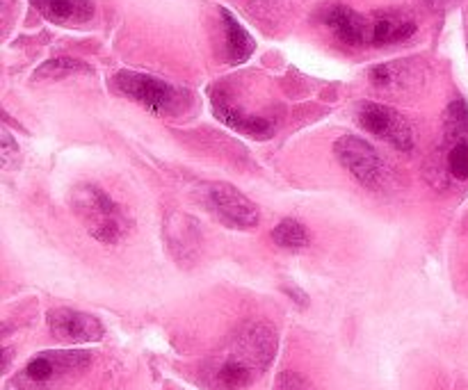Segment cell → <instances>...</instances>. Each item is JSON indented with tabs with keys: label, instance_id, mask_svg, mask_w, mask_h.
I'll return each mask as SVG.
<instances>
[{
	"label": "cell",
	"instance_id": "1",
	"mask_svg": "<svg viewBox=\"0 0 468 390\" xmlns=\"http://www.w3.org/2000/svg\"><path fill=\"white\" fill-rule=\"evenodd\" d=\"M277 354V332L265 322H250L233 333L206 370L213 390H245L268 370Z\"/></svg>",
	"mask_w": 468,
	"mask_h": 390
},
{
	"label": "cell",
	"instance_id": "2",
	"mask_svg": "<svg viewBox=\"0 0 468 390\" xmlns=\"http://www.w3.org/2000/svg\"><path fill=\"white\" fill-rule=\"evenodd\" d=\"M71 208L85 231L101 245H117L131 231V219L122 206L99 185H78L73 190Z\"/></svg>",
	"mask_w": 468,
	"mask_h": 390
},
{
	"label": "cell",
	"instance_id": "3",
	"mask_svg": "<svg viewBox=\"0 0 468 390\" xmlns=\"http://www.w3.org/2000/svg\"><path fill=\"white\" fill-rule=\"evenodd\" d=\"M430 174L437 176V185L468 183V105L464 100H455L448 108L443 140L430 164Z\"/></svg>",
	"mask_w": 468,
	"mask_h": 390
},
{
	"label": "cell",
	"instance_id": "4",
	"mask_svg": "<svg viewBox=\"0 0 468 390\" xmlns=\"http://www.w3.org/2000/svg\"><path fill=\"white\" fill-rule=\"evenodd\" d=\"M91 364L90 352L58 350L37 354L14 379L16 390H59Z\"/></svg>",
	"mask_w": 468,
	"mask_h": 390
},
{
	"label": "cell",
	"instance_id": "5",
	"mask_svg": "<svg viewBox=\"0 0 468 390\" xmlns=\"http://www.w3.org/2000/svg\"><path fill=\"white\" fill-rule=\"evenodd\" d=\"M112 87L126 99L135 100L142 108L149 112L165 117V114H178L186 110L187 94L172 82H165L155 76H146V73L135 71H119L114 76Z\"/></svg>",
	"mask_w": 468,
	"mask_h": 390
},
{
	"label": "cell",
	"instance_id": "6",
	"mask_svg": "<svg viewBox=\"0 0 468 390\" xmlns=\"http://www.w3.org/2000/svg\"><path fill=\"white\" fill-rule=\"evenodd\" d=\"M334 153H336L338 163H341L364 187L379 190V187L387 183V164L379 158L378 151H375L368 142L361 140V137L343 135L341 140L334 144Z\"/></svg>",
	"mask_w": 468,
	"mask_h": 390
},
{
	"label": "cell",
	"instance_id": "7",
	"mask_svg": "<svg viewBox=\"0 0 468 390\" xmlns=\"http://www.w3.org/2000/svg\"><path fill=\"white\" fill-rule=\"evenodd\" d=\"M204 204L215 217L222 224L231 228H240V231H250V228L259 227V208L254 201L247 199L242 192L229 183H215V185L204 187Z\"/></svg>",
	"mask_w": 468,
	"mask_h": 390
},
{
	"label": "cell",
	"instance_id": "8",
	"mask_svg": "<svg viewBox=\"0 0 468 390\" xmlns=\"http://www.w3.org/2000/svg\"><path fill=\"white\" fill-rule=\"evenodd\" d=\"M356 121L370 135L379 137L398 151L414 149V132L407 119L398 110L382 103H361L356 110Z\"/></svg>",
	"mask_w": 468,
	"mask_h": 390
},
{
	"label": "cell",
	"instance_id": "9",
	"mask_svg": "<svg viewBox=\"0 0 468 390\" xmlns=\"http://www.w3.org/2000/svg\"><path fill=\"white\" fill-rule=\"evenodd\" d=\"M46 322L53 338L67 345H85V343H96L103 338V324L94 315L80 313V311L53 309L46 315Z\"/></svg>",
	"mask_w": 468,
	"mask_h": 390
},
{
	"label": "cell",
	"instance_id": "10",
	"mask_svg": "<svg viewBox=\"0 0 468 390\" xmlns=\"http://www.w3.org/2000/svg\"><path fill=\"white\" fill-rule=\"evenodd\" d=\"M320 21L334 32L338 41L352 48L370 44V16H361L346 5H332L320 14Z\"/></svg>",
	"mask_w": 468,
	"mask_h": 390
},
{
	"label": "cell",
	"instance_id": "11",
	"mask_svg": "<svg viewBox=\"0 0 468 390\" xmlns=\"http://www.w3.org/2000/svg\"><path fill=\"white\" fill-rule=\"evenodd\" d=\"M416 21L402 12H379L370 16V46H391L411 39Z\"/></svg>",
	"mask_w": 468,
	"mask_h": 390
},
{
	"label": "cell",
	"instance_id": "12",
	"mask_svg": "<svg viewBox=\"0 0 468 390\" xmlns=\"http://www.w3.org/2000/svg\"><path fill=\"white\" fill-rule=\"evenodd\" d=\"M32 7L58 26H85L94 18L91 0H30Z\"/></svg>",
	"mask_w": 468,
	"mask_h": 390
},
{
	"label": "cell",
	"instance_id": "13",
	"mask_svg": "<svg viewBox=\"0 0 468 390\" xmlns=\"http://www.w3.org/2000/svg\"><path fill=\"white\" fill-rule=\"evenodd\" d=\"M213 108H215V117L219 121H224L227 126H231L233 131L245 132V135L251 137H270L274 131V123L268 121L265 117H256V114H247L242 110H238L236 105L229 103L224 96H213Z\"/></svg>",
	"mask_w": 468,
	"mask_h": 390
},
{
	"label": "cell",
	"instance_id": "14",
	"mask_svg": "<svg viewBox=\"0 0 468 390\" xmlns=\"http://www.w3.org/2000/svg\"><path fill=\"white\" fill-rule=\"evenodd\" d=\"M167 240L176 258H192L201 242L197 222L187 215H172L167 222Z\"/></svg>",
	"mask_w": 468,
	"mask_h": 390
},
{
	"label": "cell",
	"instance_id": "15",
	"mask_svg": "<svg viewBox=\"0 0 468 390\" xmlns=\"http://www.w3.org/2000/svg\"><path fill=\"white\" fill-rule=\"evenodd\" d=\"M222 14V21H224V39H227V59L231 64H242L251 58L254 53L256 44L251 39L250 32L240 26L236 16H233L229 9H219Z\"/></svg>",
	"mask_w": 468,
	"mask_h": 390
},
{
	"label": "cell",
	"instance_id": "16",
	"mask_svg": "<svg viewBox=\"0 0 468 390\" xmlns=\"http://www.w3.org/2000/svg\"><path fill=\"white\" fill-rule=\"evenodd\" d=\"M272 240L283 249H304L309 245V233L297 219H283L272 228Z\"/></svg>",
	"mask_w": 468,
	"mask_h": 390
},
{
	"label": "cell",
	"instance_id": "17",
	"mask_svg": "<svg viewBox=\"0 0 468 390\" xmlns=\"http://www.w3.org/2000/svg\"><path fill=\"white\" fill-rule=\"evenodd\" d=\"M91 69L87 64H82L80 59H71V58H55L48 59L46 64H41L39 69L35 71V78H62L69 76V73H90Z\"/></svg>",
	"mask_w": 468,
	"mask_h": 390
},
{
	"label": "cell",
	"instance_id": "18",
	"mask_svg": "<svg viewBox=\"0 0 468 390\" xmlns=\"http://www.w3.org/2000/svg\"><path fill=\"white\" fill-rule=\"evenodd\" d=\"M274 390H314L309 379L300 373H282Z\"/></svg>",
	"mask_w": 468,
	"mask_h": 390
},
{
	"label": "cell",
	"instance_id": "19",
	"mask_svg": "<svg viewBox=\"0 0 468 390\" xmlns=\"http://www.w3.org/2000/svg\"><path fill=\"white\" fill-rule=\"evenodd\" d=\"M12 153H18V146L14 144V140L9 137V132L5 131L3 132V163L9 164V155Z\"/></svg>",
	"mask_w": 468,
	"mask_h": 390
}]
</instances>
